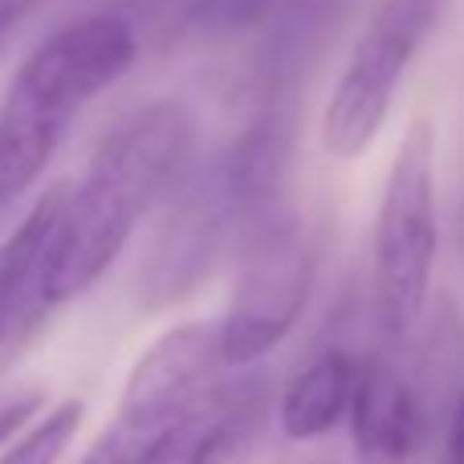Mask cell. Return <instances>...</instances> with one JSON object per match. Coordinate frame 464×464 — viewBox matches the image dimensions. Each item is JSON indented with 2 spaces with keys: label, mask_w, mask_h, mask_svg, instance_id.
<instances>
[{
  "label": "cell",
  "mask_w": 464,
  "mask_h": 464,
  "mask_svg": "<svg viewBox=\"0 0 464 464\" xmlns=\"http://www.w3.org/2000/svg\"><path fill=\"white\" fill-rule=\"evenodd\" d=\"M289 151L294 102H273L256 106L225 151L184 171L139 269L143 310H163L192 297L232 245H248V237L277 212Z\"/></svg>",
  "instance_id": "obj_1"
},
{
  "label": "cell",
  "mask_w": 464,
  "mask_h": 464,
  "mask_svg": "<svg viewBox=\"0 0 464 464\" xmlns=\"http://www.w3.org/2000/svg\"><path fill=\"white\" fill-rule=\"evenodd\" d=\"M196 151V119L179 102H151L122 119L90 155L86 171L65 184L62 217L45 265V302L62 310L90 289L130 232L184 179Z\"/></svg>",
  "instance_id": "obj_2"
},
{
  "label": "cell",
  "mask_w": 464,
  "mask_h": 464,
  "mask_svg": "<svg viewBox=\"0 0 464 464\" xmlns=\"http://www.w3.org/2000/svg\"><path fill=\"white\" fill-rule=\"evenodd\" d=\"M139 49V29L106 8L62 24L16 65L0 102V212L29 192L82 106L111 90Z\"/></svg>",
  "instance_id": "obj_3"
},
{
  "label": "cell",
  "mask_w": 464,
  "mask_h": 464,
  "mask_svg": "<svg viewBox=\"0 0 464 464\" xmlns=\"http://www.w3.org/2000/svg\"><path fill=\"white\" fill-rule=\"evenodd\" d=\"M440 212H436V127L411 119L387 171V188L375 217V318L392 343L411 334L428 305Z\"/></svg>",
  "instance_id": "obj_4"
},
{
  "label": "cell",
  "mask_w": 464,
  "mask_h": 464,
  "mask_svg": "<svg viewBox=\"0 0 464 464\" xmlns=\"http://www.w3.org/2000/svg\"><path fill=\"white\" fill-rule=\"evenodd\" d=\"M449 5L452 0H379L371 8L322 111V147L334 160H359L379 139L403 73L444 21Z\"/></svg>",
  "instance_id": "obj_5"
},
{
  "label": "cell",
  "mask_w": 464,
  "mask_h": 464,
  "mask_svg": "<svg viewBox=\"0 0 464 464\" xmlns=\"http://www.w3.org/2000/svg\"><path fill=\"white\" fill-rule=\"evenodd\" d=\"M318 245L297 212H273L245 245V269L220 322L228 367H253L297 326L314 289Z\"/></svg>",
  "instance_id": "obj_6"
},
{
  "label": "cell",
  "mask_w": 464,
  "mask_h": 464,
  "mask_svg": "<svg viewBox=\"0 0 464 464\" xmlns=\"http://www.w3.org/2000/svg\"><path fill=\"white\" fill-rule=\"evenodd\" d=\"M220 367H228L225 354H220V326H212V322H184V326L168 330L135 362L114 420L143 436L163 440L171 420L220 375Z\"/></svg>",
  "instance_id": "obj_7"
},
{
  "label": "cell",
  "mask_w": 464,
  "mask_h": 464,
  "mask_svg": "<svg viewBox=\"0 0 464 464\" xmlns=\"http://www.w3.org/2000/svg\"><path fill=\"white\" fill-rule=\"evenodd\" d=\"M269 411V379L217 375L163 432L151 464H228L253 444Z\"/></svg>",
  "instance_id": "obj_8"
},
{
  "label": "cell",
  "mask_w": 464,
  "mask_h": 464,
  "mask_svg": "<svg viewBox=\"0 0 464 464\" xmlns=\"http://www.w3.org/2000/svg\"><path fill=\"white\" fill-rule=\"evenodd\" d=\"M65 184L49 188L29 217L0 240V367L33 338V330L53 314L45 302V265L62 217Z\"/></svg>",
  "instance_id": "obj_9"
},
{
  "label": "cell",
  "mask_w": 464,
  "mask_h": 464,
  "mask_svg": "<svg viewBox=\"0 0 464 464\" xmlns=\"http://www.w3.org/2000/svg\"><path fill=\"white\" fill-rule=\"evenodd\" d=\"M346 0H281L277 13L256 33L248 57L245 90L256 106L294 102L297 86L310 78L314 62L334 37Z\"/></svg>",
  "instance_id": "obj_10"
},
{
  "label": "cell",
  "mask_w": 464,
  "mask_h": 464,
  "mask_svg": "<svg viewBox=\"0 0 464 464\" xmlns=\"http://www.w3.org/2000/svg\"><path fill=\"white\" fill-rule=\"evenodd\" d=\"M351 428L362 464H408L424 440V408L416 387L379 354L359 362Z\"/></svg>",
  "instance_id": "obj_11"
},
{
  "label": "cell",
  "mask_w": 464,
  "mask_h": 464,
  "mask_svg": "<svg viewBox=\"0 0 464 464\" xmlns=\"http://www.w3.org/2000/svg\"><path fill=\"white\" fill-rule=\"evenodd\" d=\"M359 362L346 351H322L281 400V428L289 440H318L351 411Z\"/></svg>",
  "instance_id": "obj_12"
},
{
  "label": "cell",
  "mask_w": 464,
  "mask_h": 464,
  "mask_svg": "<svg viewBox=\"0 0 464 464\" xmlns=\"http://www.w3.org/2000/svg\"><path fill=\"white\" fill-rule=\"evenodd\" d=\"M281 0H192L184 21V37L204 41H237L256 37Z\"/></svg>",
  "instance_id": "obj_13"
},
{
  "label": "cell",
  "mask_w": 464,
  "mask_h": 464,
  "mask_svg": "<svg viewBox=\"0 0 464 464\" xmlns=\"http://www.w3.org/2000/svg\"><path fill=\"white\" fill-rule=\"evenodd\" d=\"M78 424H82V403L78 400L57 403V408H49L45 416L0 457V464H57L65 444L78 432Z\"/></svg>",
  "instance_id": "obj_14"
},
{
  "label": "cell",
  "mask_w": 464,
  "mask_h": 464,
  "mask_svg": "<svg viewBox=\"0 0 464 464\" xmlns=\"http://www.w3.org/2000/svg\"><path fill=\"white\" fill-rule=\"evenodd\" d=\"M188 8L192 0H114L111 13L127 16L130 24L143 33H160V37H184V21H188Z\"/></svg>",
  "instance_id": "obj_15"
},
{
  "label": "cell",
  "mask_w": 464,
  "mask_h": 464,
  "mask_svg": "<svg viewBox=\"0 0 464 464\" xmlns=\"http://www.w3.org/2000/svg\"><path fill=\"white\" fill-rule=\"evenodd\" d=\"M151 457H155L151 436H143V432H135V428L111 420V428L98 436V444L78 464H151Z\"/></svg>",
  "instance_id": "obj_16"
},
{
  "label": "cell",
  "mask_w": 464,
  "mask_h": 464,
  "mask_svg": "<svg viewBox=\"0 0 464 464\" xmlns=\"http://www.w3.org/2000/svg\"><path fill=\"white\" fill-rule=\"evenodd\" d=\"M37 408H45V395L37 387H13V392H0V444L8 440L13 432H21Z\"/></svg>",
  "instance_id": "obj_17"
},
{
  "label": "cell",
  "mask_w": 464,
  "mask_h": 464,
  "mask_svg": "<svg viewBox=\"0 0 464 464\" xmlns=\"http://www.w3.org/2000/svg\"><path fill=\"white\" fill-rule=\"evenodd\" d=\"M53 0H0V53L13 45V37Z\"/></svg>",
  "instance_id": "obj_18"
},
{
  "label": "cell",
  "mask_w": 464,
  "mask_h": 464,
  "mask_svg": "<svg viewBox=\"0 0 464 464\" xmlns=\"http://www.w3.org/2000/svg\"><path fill=\"white\" fill-rule=\"evenodd\" d=\"M444 464H464V400L452 411L449 424V444H444Z\"/></svg>",
  "instance_id": "obj_19"
}]
</instances>
